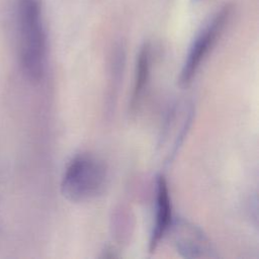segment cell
Wrapping results in <instances>:
<instances>
[{"instance_id":"277c9868","label":"cell","mask_w":259,"mask_h":259,"mask_svg":"<svg viewBox=\"0 0 259 259\" xmlns=\"http://www.w3.org/2000/svg\"><path fill=\"white\" fill-rule=\"evenodd\" d=\"M170 232L177 252L184 258L214 257V249L203 231L184 219L172 222Z\"/></svg>"},{"instance_id":"8992f818","label":"cell","mask_w":259,"mask_h":259,"mask_svg":"<svg viewBox=\"0 0 259 259\" xmlns=\"http://www.w3.org/2000/svg\"><path fill=\"white\" fill-rule=\"evenodd\" d=\"M155 191V222L150 235V252L156 250L160 242L170 231L173 222L171 197L167 181L163 175L157 176Z\"/></svg>"},{"instance_id":"3957f363","label":"cell","mask_w":259,"mask_h":259,"mask_svg":"<svg viewBox=\"0 0 259 259\" xmlns=\"http://www.w3.org/2000/svg\"><path fill=\"white\" fill-rule=\"evenodd\" d=\"M233 11L234 5L232 3L224 4L211 16H209L196 33L189 47L180 72L179 81L181 85H188L196 75L202 63L226 29V26L233 15Z\"/></svg>"},{"instance_id":"6da1fadb","label":"cell","mask_w":259,"mask_h":259,"mask_svg":"<svg viewBox=\"0 0 259 259\" xmlns=\"http://www.w3.org/2000/svg\"><path fill=\"white\" fill-rule=\"evenodd\" d=\"M18 53L22 71L31 82H38L45 73L47 33L41 0H13Z\"/></svg>"},{"instance_id":"5b68a950","label":"cell","mask_w":259,"mask_h":259,"mask_svg":"<svg viewBox=\"0 0 259 259\" xmlns=\"http://www.w3.org/2000/svg\"><path fill=\"white\" fill-rule=\"evenodd\" d=\"M192 118L193 108L188 103L176 104L168 112L158 145L165 153L166 162H170L177 154L189 131Z\"/></svg>"},{"instance_id":"52a82bcc","label":"cell","mask_w":259,"mask_h":259,"mask_svg":"<svg viewBox=\"0 0 259 259\" xmlns=\"http://www.w3.org/2000/svg\"><path fill=\"white\" fill-rule=\"evenodd\" d=\"M152 47L149 42H145L137 56L136 69H135V78L134 86L132 92V98L130 102L131 111L136 112L141 103L143 102L145 93L148 89L150 79H151V70H152Z\"/></svg>"},{"instance_id":"ba28073f","label":"cell","mask_w":259,"mask_h":259,"mask_svg":"<svg viewBox=\"0 0 259 259\" xmlns=\"http://www.w3.org/2000/svg\"><path fill=\"white\" fill-rule=\"evenodd\" d=\"M193 2H195V3H197V2H200V1H203V0H192Z\"/></svg>"},{"instance_id":"7a4b0ae2","label":"cell","mask_w":259,"mask_h":259,"mask_svg":"<svg viewBox=\"0 0 259 259\" xmlns=\"http://www.w3.org/2000/svg\"><path fill=\"white\" fill-rule=\"evenodd\" d=\"M106 180V167L99 158L88 153L79 154L64 171L61 192L69 201H87L102 193Z\"/></svg>"}]
</instances>
